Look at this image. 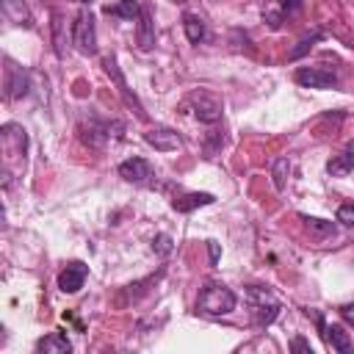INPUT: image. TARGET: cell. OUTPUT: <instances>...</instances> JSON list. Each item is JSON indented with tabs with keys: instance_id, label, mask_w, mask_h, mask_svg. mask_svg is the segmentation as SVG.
<instances>
[{
	"instance_id": "1",
	"label": "cell",
	"mask_w": 354,
	"mask_h": 354,
	"mask_svg": "<svg viewBox=\"0 0 354 354\" xmlns=\"http://www.w3.org/2000/svg\"><path fill=\"white\" fill-rule=\"evenodd\" d=\"M235 304H238L235 293L227 285H221V282H207L199 290V299H196V310L205 313V315H213V318L230 315L235 310Z\"/></svg>"
},
{
	"instance_id": "2",
	"label": "cell",
	"mask_w": 354,
	"mask_h": 354,
	"mask_svg": "<svg viewBox=\"0 0 354 354\" xmlns=\"http://www.w3.org/2000/svg\"><path fill=\"white\" fill-rule=\"evenodd\" d=\"M246 299H249V310H252V318H254L257 326H268V324L277 321L279 301H277V296L271 290L252 285V288H246Z\"/></svg>"
},
{
	"instance_id": "3",
	"label": "cell",
	"mask_w": 354,
	"mask_h": 354,
	"mask_svg": "<svg viewBox=\"0 0 354 354\" xmlns=\"http://www.w3.org/2000/svg\"><path fill=\"white\" fill-rule=\"evenodd\" d=\"M72 44H75L77 53H83V55H94V53H97V28H94V14H91L88 8H83V11L75 17Z\"/></svg>"
},
{
	"instance_id": "4",
	"label": "cell",
	"mask_w": 354,
	"mask_h": 354,
	"mask_svg": "<svg viewBox=\"0 0 354 354\" xmlns=\"http://www.w3.org/2000/svg\"><path fill=\"white\" fill-rule=\"evenodd\" d=\"M293 80L304 88H332L337 86V72L329 66H299L293 72Z\"/></svg>"
},
{
	"instance_id": "5",
	"label": "cell",
	"mask_w": 354,
	"mask_h": 354,
	"mask_svg": "<svg viewBox=\"0 0 354 354\" xmlns=\"http://www.w3.org/2000/svg\"><path fill=\"white\" fill-rule=\"evenodd\" d=\"M191 105H194V113H196L199 122L213 124V122L221 119V102H218L213 94H207V91H196V94H191Z\"/></svg>"
},
{
	"instance_id": "6",
	"label": "cell",
	"mask_w": 354,
	"mask_h": 354,
	"mask_svg": "<svg viewBox=\"0 0 354 354\" xmlns=\"http://www.w3.org/2000/svg\"><path fill=\"white\" fill-rule=\"evenodd\" d=\"M86 274H88V266L80 263V260H72V263H66V268L58 274V288H61L64 293H77V290L83 288V282H86Z\"/></svg>"
},
{
	"instance_id": "7",
	"label": "cell",
	"mask_w": 354,
	"mask_h": 354,
	"mask_svg": "<svg viewBox=\"0 0 354 354\" xmlns=\"http://www.w3.org/2000/svg\"><path fill=\"white\" fill-rule=\"evenodd\" d=\"M25 94H28V75L14 61H6V97L17 100V97H25Z\"/></svg>"
},
{
	"instance_id": "8",
	"label": "cell",
	"mask_w": 354,
	"mask_h": 354,
	"mask_svg": "<svg viewBox=\"0 0 354 354\" xmlns=\"http://www.w3.org/2000/svg\"><path fill=\"white\" fill-rule=\"evenodd\" d=\"M144 141L160 152H171V149H180V136L169 127H149L144 133Z\"/></svg>"
},
{
	"instance_id": "9",
	"label": "cell",
	"mask_w": 354,
	"mask_h": 354,
	"mask_svg": "<svg viewBox=\"0 0 354 354\" xmlns=\"http://www.w3.org/2000/svg\"><path fill=\"white\" fill-rule=\"evenodd\" d=\"M119 177H124L127 183H147L152 177V166L144 158H127L119 163Z\"/></svg>"
},
{
	"instance_id": "10",
	"label": "cell",
	"mask_w": 354,
	"mask_h": 354,
	"mask_svg": "<svg viewBox=\"0 0 354 354\" xmlns=\"http://www.w3.org/2000/svg\"><path fill=\"white\" fill-rule=\"evenodd\" d=\"M213 202H216L213 194H207V191H191V194L177 196V199L171 202V207H174L177 213H191V210L205 207V205H213Z\"/></svg>"
},
{
	"instance_id": "11",
	"label": "cell",
	"mask_w": 354,
	"mask_h": 354,
	"mask_svg": "<svg viewBox=\"0 0 354 354\" xmlns=\"http://www.w3.org/2000/svg\"><path fill=\"white\" fill-rule=\"evenodd\" d=\"M321 332H324V340L329 343V348H335V351H340V354H351L354 351V343H351V337H348V332H343V326H337V324H324L321 326Z\"/></svg>"
},
{
	"instance_id": "12",
	"label": "cell",
	"mask_w": 354,
	"mask_h": 354,
	"mask_svg": "<svg viewBox=\"0 0 354 354\" xmlns=\"http://www.w3.org/2000/svg\"><path fill=\"white\" fill-rule=\"evenodd\" d=\"M3 14L8 22L22 25V28H33V17L28 11V6L22 0H3Z\"/></svg>"
},
{
	"instance_id": "13",
	"label": "cell",
	"mask_w": 354,
	"mask_h": 354,
	"mask_svg": "<svg viewBox=\"0 0 354 354\" xmlns=\"http://www.w3.org/2000/svg\"><path fill=\"white\" fill-rule=\"evenodd\" d=\"M36 348L41 354H69L72 351V343H69V337L64 332H50L47 337H41L36 343Z\"/></svg>"
},
{
	"instance_id": "14",
	"label": "cell",
	"mask_w": 354,
	"mask_h": 354,
	"mask_svg": "<svg viewBox=\"0 0 354 354\" xmlns=\"http://www.w3.org/2000/svg\"><path fill=\"white\" fill-rule=\"evenodd\" d=\"M326 171H329L332 177H343V174L354 171V144L346 147L340 155H335V158L326 163Z\"/></svg>"
},
{
	"instance_id": "15",
	"label": "cell",
	"mask_w": 354,
	"mask_h": 354,
	"mask_svg": "<svg viewBox=\"0 0 354 354\" xmlns=\"http://www.w3.org/2000/svg\"><path fill=\"white\" fill-rule=\"evenodd\" d=\"M141 11H144V8L138 6V0H119V3H113V6H105V14L122 17V19H138Z\"/></svg>"
},
{
	"instance_id": "16",
	"label": "cell",
	"mask_w": 354,
	"mask_h": 354,
	"mask_svg": "<svg viewBox=\"0 0 354 354\" xmlns=\"http://www.w3.org/2000/svg\"><path fill=\"white\" fill-rule=\"evenodd\" d=\"M152 44H155V30H152L149 11L144 8L141 17H138V47H141V50H152Z\"/></svg>"
},
{
	"instance_id": "17",
	"label": "cell",
	"mask_w": 354,
	"mask_h": 354,
	"mask_svg": "<svg viewBox=\"0 0 354 354\" xmlns=\"http://www.w3.org/2000/svg\"><path fill=\"white\" fill-rule=\"evenodd\" d=\"M183 30H185L188 41L199 44V41L205 39V22H202V17H196V14H185V17H183Z\"/></svg>"
},
{
	"instance_id": "18",
	"label": "cell",
	"mask_w": 354,
	"mask_h": 354,
	"mask_svg": "<svg viewBox=\"0 0 354 354\" xmlns=\"http://www.w3.org/2000/svg\"><path fill=\"white\" fill-rule=\"evenodd\" d=\"M105 69H108V75H111V77L116 80V86H119V91H122V97H124V100H127L130 105H136V108H138V113L144 116L141 105H138V102H136V97H133V94L127 91V86H124V77H122V72H119V66H116V61H113V58H105Z\"/></svg>"
},
{
	"instance_id": "19",
	"label": "cell",
	"mask_w": 354,
	"mask_h": 354,
	"mask_svg": "<svg viewBox=\"0 0 354 354\" xmlns=\"http://www.w3.org/2000/svg\"><path fill=\"white\" fill-rule=\"evenodd\" d=\"M285 171H290V163H288V158H279L274 163V185L277 188H285Z\"/></svg>"
},
{
	"instance_id": "20",
	"label": "cell",
	"mask_w": 354,
	"mask_h": 354,
	"mask_svg": "<svg viewBox=\"0 0 354 354\" xmlns=\"http://www.w3.org/2000/svg\"><path fill=\"white\" fill-rule=\"evenodd\" d=\"M53 39H55V53L64 58V36H61V14H53Z\"/></svg>"
},
{
	"instance_id": "21",
	"label": "cell",
	"mask_w": 354,
	"mask_h": 354,
	"mask_svg": "<svg viewBox=\"0 0 354 354\" xmlns=\"http://www.w3.org/2000/svg\"><path fill=\"white\" fill-rule=\"evenodd\" d=\"M318 39H321V30H315V33H313V36H307V39H301V41H299V47H293V50H290V58L304 55V53L313 47V41H318Z\"/></svg>"
},
{
	"instance_id": "22",
	"label": "cell",
	"mask_w": 354,
	"mask_h": 354,
	"mask_svg": "<svg viewBox=\"0 0 354 354\" xmlns=\"http://www.w3.org/2000/svg\"><path fill=\"white\" fill-rule=\"evenodd\" d=\"M337 221L346 224V227H354V202L337 207Z\"/></svg>"
},
{
	"instance_id": "23",
	"label": "cell",
	"mask_w": 354,
	"mask_h": 354,
	"mask_svg": "<svg viewBox=\"0 0 354 354\" xmlns=\"http://www.w3.org/2000/svg\"><path fill=\"white\" fill-rule=\"evenodd\" d=\"M152 249H155L158 254H169V252H171V238H169V235H158V238L152 241Z\"/></svg>"
},
{
	"instance_id": "24",
	"label": "cell",
	"mask_w": 354,
	"mask_h": 354,
	"mask_svg": "<svg viewBox=\"0 0 354 354\" xmlns=\"http://www.w3.org/2000/svg\"><path fill=\"white\" fill-rule=\"evenodd\" d=\"M304 221H307V227H313V230H318V232H332L335 227L329 224V221H324V218H310V216H301Z\"/></svg>"
},
{
	"instance_id": "25",
	"label": "cell",
	"mask_w": 354,
	"mask_h": 354,
	"mask_svg": "<svg viewBox=\"0 0 354 354\" xmlns=\"http://www.w3.org/2000/svg\"><path fill=\"white\" fill-rule=\"evenodd\" d=\"M290 351H307V354H313V346L304 337H293L290 340Z\"/></svg>"
},
{
	"instance_id": "26",
	"label": "cell",
	"mask_w": 354,
	"mask_h": 354,
	"mask_svg": "<svg viewBox=\"0 0 354 354\" xmlns=\"http://www.w3.org/2000/svg\"><path fill=\"white\" fill-rule=\"evenodd\" d=\"M340 315H343V321H346V324H351V326H354V301L343 304V307H340Z\"/></svg>"
},
{
	"instance_id": "27",
	"label": "cell",
	"mask_w": 354,
	"mask_h": 354,
	"mask_svg": "<svg viewBox=\"0 0 354 354\" xmlns=\"http://www.w3.org/2000/svg\"><path fill=\"white\" fill-rule=\"evenodd\" d=\"M207 246H210V263H216V260H218V246H216L213 241H210Z\"/></svg>"
}]
</instances>
